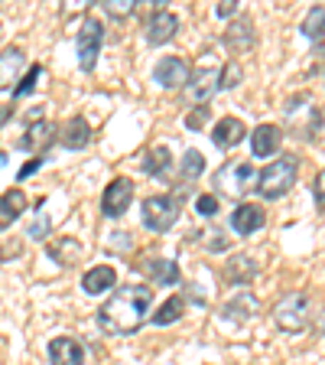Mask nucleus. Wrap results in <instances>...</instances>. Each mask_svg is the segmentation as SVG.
<instances>
[{
	"label": "nucleus",
	"instance_id": "obj_11",
	"mask_svg": "<svg viewBox=\"0 0 325 365\" xmlns=\"http://www.w3.org/2000/svg\"><path fill=\"white\" fill-rule=\"evenodd\" d=\"M49 352V365H85V346L72 336H55L46 346Z\"/></svg>",
	"mask_w": 325,
	"mask_h": 365
},
{
	"label": "nucleus",
	"instance_id": "obj_8",
	"mask_svg": "<svg viewBox=\"0 0 325 365\" xmlns=\"http://www.w3.org/2000/svg\"><path fill=\"white\" fill-rule=\"evenodd\" d=\"M215 91H221V68H196L189 78V85L182 88V98L189 101L192 108H208V101L215 98Z\"/></svg>",
	"mask_w": 325,
	"mask_h": 365
},
{
	"label": "nucleus",
	"instance_id": "obj_39",
	"mask_svg": "<svg viewBox=\"0 0 325 365\" xmlns=\"http://www.w3.org/2000/svg\"><path fill=\"white\" fill-rule=\"evenodd\" d=\"M312 46H316V53H319V56H325V33H322V36H319Z\"/></svg>",
	"mask_w": 325,
	"mask_h": 365
},
{
	"label": "nucleus",
	"instance_id": "obj_36",
	"mask_svg": "<svg viewBox=\"0 0 325 365\" xmlns=\"http://www.w3.org/2000/svg\"><path fill=\"white\" fill-rule=\"evenodd\" d=\"M312 192H316V202H319V209L325 212V170L316 176V182H312Z\"/></svg>",
	"mask_w": 325,
	"mask_h": 365
},
{
	"label": "nucleus",
	"instance_id": "obj_38",
	"mask_svg": "<svg viewBox=\"0 0 325 365\" xmlns=\"http://www.w3.org/2000/svg\"><path fill=\"white\" fill-rule=\"evenodd\" d=\"M43 163H46V160H43V157H36V160H33V163H26V167H23V170H20V180H26V176H33V173H36V170H39V167H43Z\"/></svg>",
	"mask_w": 325,
	"mask_h": 365
},
{
	"label": "nucleus",
	"instance_id": "obj_25",
	"mask_svg": "<svg viewBox=\"0 0 325 365\" xmlns=\"http://www.w3.org/2000/svg\"><path fill=\"white\" fill-rule=\"evenodd\" d=\"M140 267H144L146 277L156 281V284H176L179 281V267H176V261H169V258H146Z\"/></svg>",
	"mask_w": 325,
	"mask_h": 365
},
{
	"label": "nucleus",
	"instance_id": "obj_2",
	"mask_svg": "<svg viewBox=\"0 0 325 365\" xmlns=\"http://www.w3.org/2000/svg\"><path fill=\"white\" fill-rule=\"evenodd\" d=\"M283 121H287V130L299 140H309V137L319 134L322 128V114H319V105L312 101L309 91H296L283 101Z\"/></svg>",
	"mask_w": 325,
	"mask_h": 365
},
{
	"label": "nucleus",
	"instance_id": "obj_19",
	"mask_svg": "<svg viewBox=\"0 0 325 365\" xmlns=\"http://www.w3.org/2000/svg\"><path fill=\"white\" fill-rule=\"evenodd\" d=\"M257 274H260V261L254 258V255H247V251H238L235 258L225 264L228 284H250Z\"/></svg>",
	"mask_w": 325,
	"mask_h": 365
},
{
	"label": "nucleus",
	"instance_id": "obj_40",
	"mask_svg": "<svg viewBox=\"0 0 325 365\" xmlns=\"http://www.w3.org/2000/svg\"><path fill=\"white\" fill-rule=\"evenodd\" d=\"M7 118H10V108H7V111H0V124L7 121Z\"/></svg>",
	"mask_w": 325,
	"mask_h": 365
},
{
	"label": "nucleus",
	"instance_id": "obj_22",
	"mask_svg": "<svg viewBox=\"0 0 325 365\" xmlns=\"http://www.w3.org/2000/svg\"><path fill=\"white\" fill-rule=\"evenodd\" d=\"M23 212H26V192L7 190L4 196H0V232H7Z\"/></svg>",
	"mask_w": 325,
	"mask_h": 365
},
{
	"label": "nucleus",
	"instance_id": "obj_35",
	"mask_svg": "<svg viewBox=\"0 0 325 365\" xmlns=\"http://www.w3.org/2000/svg\"><path fill=\"white\" fill-rule=\"evenodd\" d=\"M205 121H208V108H192V114L186 118V128H189V130H202Z\"/></svg>",
	"mask_w": 325,
	"mask_h": 365
},
{
	"label": "nucleus",
	"instance_id": "obj_26",
	"mask_svg": "<svg viewBox=\"0 0 325 365\" xmlns=\"http://www.w3.org/2000/svg\"><path fill=\"white\" fill-rule=\"evenodd\" d=\"M140 167H144L146 176H163L169 173V167H173V157H169L166 147H150V150L144 153V160H140Z\"/></svg>",
	"mask_w": 325,
	"mask_h": 365
},
{
	"label": "nucleus",
	"instance_id": "obj_18",
	"mask_svg": "<svg viewBox=\"0 0 325 365\" xmlns=\"http://www.w3.org/2000/svg\"><path fill=\"white\" fill-rule=\"evenodd\" d=\"M114 284H117V271L111 264H98L85 271L82 277V290L88 297H101V294H114Z\"/></svg>",
	"mask_w": 325,
	"mask_h": 365
},
{
	"label": "nucleus",
	"instance_id": "obj_14",
	"mask_svg": "<svg viewBox=\"0 0 325 365\" xmlns=\"http://www.w3.org/2000/svg\"><path fill=\"white\" fill-rule=\"evenodd\" d=\"M23 66H26V53L20 46H4L0 49V91L16 88L14 82H20Z\"/></svg>",
	"mask_w": 325,
	"mask_h": 365
},
{
	"label": "nucleus",
	"instance_id": "obj_6",
	"mask_svg": "<svg viewBox=\"0 0 325 365\" xmlns=\"http://www.w3.org/2000/svg\"><path fill=\"white\" fill-rule=\"evenodd\" d=\"M140 215H144V225L150 228V232L163 235V232H169V228L179 222V199L166 196V192H153V196L144 199Z\"/></svg>",
	"mask_w": 325,
	"mask_h": 365
},
{
	"label": "nucleus",
	"instance_id": "obj_17",
	"mask_svg": "<svg viewBox=\"0 0 325 365\" xmlns=\"http://www.w3.org/2000/svg\"><path fill=\"white\" fill-rule=\"evenodd\" d=\"M53 140H59V130H55L49 121L36 118V121L26 128V134L20 137V147H23V150H33V153H39V157H43V150L53 144Z\"/></svg>",
	"mask_w": 325,
	"mask_h": 365
},
{
	"label": "nucleus",
	"instance_id": "obj_10",
	"mask_svg": "<svg viewBox=\"0 0 325 365\" xmlns=\"http://www.w3.org/2000/svg\"><path fill=\"white\" fill-rule=\"evenodd\" d=\"M134 202V182L127 176H117L111 180V186H105V196H101V215L105 219H121L124 212Z\"/></svg>",
	"mask_w": 325,
	"mask_h": 365
},
{
	"label": "nucleus",
	"instance_id": "obj_4",
	"mask_svg": "<svg viewBox=\"0 0 325 365\" xmlns=\"http://www.w3.org/2000/svg\"><path fill=\"white\" fill-rule=\"evenodd\" d=\"M296 176H299V160L296 157H280V160H273V163H267L264 170H260L257 176V192L264 199H283L289 190L296 186Z\"/></svg>",
	"mask_w": 325,
	"mask_h": 365
},
{
	"label": "nucleus",
	"instance_id": "obj_29",
	"mask_svg": "<svg viewBox=\"0 0 325 365\" xmlns=\"http://www.w3.org/2000/svg\"><path fill=\"white\" fill-rule=\"evenodd\" d=\"M299 30H303L306 39H312V43H316V39L325 33V7H312L309 14H306V20H303V26H299Z\"/></svg>",
	"mask_w": 325,
	"mask_h": 365
},
{
	"label": "nucleus",
	"instance_id": "obj_5",
	"mask_svg": "<svg viewBox=\"0 0 325 365\" xmlns=\"http://www.w3.org/2000/svg\"><path fill=\"white\" fill-rule=\"evenodd\" d=\"M270 317H273V323H277V329H283V333H303V329L309 327V319H312L309 297H306L303 290L283 294L280 300L273 304Z\"/></svg>",
	"mask_w": 325,
	"mask_h": 365
},
{
	"label": "nucleus",
	"instance_id": "obj_13",
	"mask_svg": "<svg viewBox=\"0 0 325 365\" xmlns=\"http://www.w3.org/2000/svg\"><path fill=\"white\" fill-rule=\"evenodd\" d=\"M247 134V128H244L241 118H235V114H228V118H221V121H215L212 128V144L218 147V150H231V147H238Z\"/></svg>",
	"mask_w": 325,
	"mask_h": 365
},
{
	"label": "nucleus",
	"instance_id": "obj_30",
	"mask_svg": "<svg viewBox=\"0 0 325 365\" xmlns=\"http://www.w3.org/2000/svg\"><path fill=\"white\" fill-rule=\"evenodd\" d=\"M241 76H244V68L238 66V62H225V66H221V88H238Z\"/></svg>",
	"mask_w": 325,
	"mask_h": 365
},
{
	"label": "nucleus",
	"instance_id": "obj_37",
	"mask_svg": "<svg viewBox=\"0 0 325 365\" xmlns=\"http://www.w3.org/2000/svg\"><path fill=\"white\" fill-rule=\"evenodd\" d=\"M215 14L218 16H238V4L235 0H221L218 7H215Z\"/></svg>",
	"mask_w": 325,
	"mask_h": 365
},
{
	"label": "nucleus",
	"instance_id": "obj_15",
	"mask_svg": "<svg viewBox=\"0 0 325 365\" xmlns=\"http://www.w3.org/2000/svg\"><path fill=\"white\" fill-rule=\"evenodd\" d=\"M176 33H179V16L173 10H153V16L146 20V39L153 46H163L176 39Z\"/></svg>",
	"mask_w": 325,
	"mask_h": 365
},
{
	"label": "nucleus",
	"instance_id": "obj_34",
	"mask_svg": "<svg viewBox=\"0 0 325 365\" xmlns=\"http://www.w3.org/2000/svg\"><path fill=\"white\" fill-rule=\"evenodd\" d=\"M205 245H208V251H225L231 242L225 238V232H221V228H212V232L205 235Z\"/></svg>",
	"mask_w": 325,
	"mask_h": 365
},
{
	"label": "nucleus",
	"instance_id": "obj_28",
	"mask_svg": "<svg viewBox=\"0 0 325 365\" xmlns=\"http://www.w3.org/2000/svg\"><path fill=\"white\" fill-rule=\"evenodd\" d=\"M205 173V157L198 150H186L182 153V160H179V180L182 182H192V180H198V176Z\"/></svg>",
	"mask_w": 325,
	"mask_h": 365
},
{
	"label": "nucleus",
	"instance_id": "obj_32",
	"mask_svg": "<svg viewBox=\"0 0 325 365\" xmlns=\"http://www.w3.org/2000/svg\"><path fill=\"white\" fill-rule=\"evenodd\" d=\"M134 10H137L134 0H111V4H105V14H107V16H117V20L130 16Z\"/></svg>",
	"mask_w": 325,
	"mask_h": 365
},
{
	"label": "nucleus",
	"instance_id": "obj_21",
	"mask_svg": "<svg viewBox=\"0 0 325 365\" xmlns=\"http://www.w3.org/2000/svg\"><path fill=\"white\" fill-rule=\"evenodd\" d=\"M257 313V297L250 294V290H235V297L221 307V317L231 319V323H244Z\"/></svg>",
	"mask_w": 325,
	"mask_h": 365
},
{
	"label": "nucleus",
	"instance_id": "obj_3",
	"mask_svg": "<svg viewBox=\"0 0 325 365\" xmlns=\"http://www.w3.org/2000/svg\"><path fill=\"white\" fill-rule=\"evenodd\" d=\"M257 170L244 163V160H228L221 163L218 170L212 173V186H215V196H225V199H244L250 190H257Z\"/></svg>",
	"mask_w": 325,
	"mask_h": 365
},
{
	"label": "nucleus",
	"instance_id": "obj_7",
	"mask_svg": "<svg viewBox=\"0 0 325 365\" xmlns=\"http://www.w3.org/2000/svg\"><path fill=\"white\" fill-rule=\"evenodd\" d=\"M101 46H105V23L98 16H85L82 26H78V39H75V53H78V66L85 72L98 66Z\"/></svg>",
	"mask_w": 325,
	"mask_h": 365
},
{
	"label": "nucleus",
	"instance_id": "obj_31",
	"mask_svg": "<svg viewBox=\"0 0 325 365\" xmlns=\"http://www.w3.org/2000/svg\"><path fill=\"white\" fill-rule=\"evenodd\" d=\"M196 212L202 215V219H215V215H218V196H212V192H202V196L196 199Z\"/></svg>",
	"mask_w": 325,
	"mask_h": 365
},
{
	"label": "nucleus",
	"instance_id": "obj_12",
	"mask_svg": "<svg viewBox=\"0 0 325 365\" xmlns=\"http://www.w3.org/2000/svg\"><path fill=\"white\" fill-rule=\"evenodd\" d=\"M267 225V212L264 205L257 202H238L235 212H231V228H235L238 235H254L260 228Z\"/></svg>",
	"mask_w": 325,
	"mask_h": 365
},
{
	"label": "nucleus",
	"instance_id": "obj_16",
	"mask_svg": "<svg viewBox=\"0 0 325 365\" xmlns=\"http://www.w3.org/2000/svg\"><path fill=\"white\" fill-rule=\"evenodd\" d=\"M283 147V130L277 124H260L254 134H250V153L257 160H267L273 153H280Z\"/></svg>",
	"mask_w": 325,
	"mask_h": 365
},
{
	"label": "nucleus",
	"instance_id": "obj_9",
	"mask_svg": "<svg viewBox=\"0 0 325 365\" xmlns=\"http://www.w3.org/2000/svg\"><path fill=\"white\" fill-rule=\"evenodd\" d=\"M192 72H196V68L189 66V59H182V56H163V59L156 62V68H153V82L166 91L186 88Z\"/></svg>",
	"mask_w": 325,
	"mask_h": 365
},
{
	"label": "nucleus",
	"instance_id": "obj_33",
	"mask_svg": "<svg viewBox=\"0 0 325 365\" xmlns=\"http://www.w3.org/2000/svg\"><path fill=\"white\" fill-rule=\"evenodd\" d=\"M39 76H43V68H39V66H30V76L23 78V85H16V88H14L16 98H23L26 91H33V85H36V78H39Z\"/></svg>",
	"mask_w": 325,
	"mask_h": 365
},
{
	"label": "nucleus",
	"instance_id": "obj_23",
	"mask_svg": "<svg viewBox=\"0 0 325 365\" xmlns=\"http://www.w3.org/2000/svg\"><path fill=\"white\" fill-rule=\"evenodd\" d=\"M254 39H257V33H254V23H250L247 16H235L225 33V43L231 46V49H250Z\"/></svg>",
	"mask_w": 325,
	"mask_h": 365
},
{
	"label": "nucleus",
	"instance_id": "obj_20",
	"mask_svg": "<svg viewBox=\"0 0 325 365\" xmlns=\"http://www.w3.org/2000/svg\"><path fill=\"white\" fill-rule=\"evenodd\" d=\"M59 144L68 147V150H82V147L91 144V124L85 118H68L65 124L59 128Z\"/></svg>",
	"mask_w": 325,
	"mask_h": 365
},
{
	"label": "nucleus",
	"instance_id": "obj_27",
	"mask_svg": "<svg viewBox=\"0 0 325 365\" xmlns=\"http://www.w3.org/2000/svg\"><path fill=\"white\" fill-rule=\"evenodd\" d=\"M182 310H186V300H182L179 294H173L169 300H163V304L156 307V313L150 317L153 327H173L176 319L182 317Z\"/></svg>",
	"mask_w": 325,
	"mask_h": 365
},
{
	"label": "nucleus",
	"instance_id": "obj_1",
	"mask_svg": "<svg viewBox=\"0 0 325 365\" xmlns=\"http://www.w3.org/2000/svg\"><path fill=\"white\" fill-rule=\"evenodd\" d=\"M153 290L146 284H127V287L114 290L98 310V327L111 336H130L150 319Z\"/></svg>",
	"mask_w": 325,
	"mask_h": 365
},
{
	"label": "nucleus",
	"instance_id": "obj_24",
	"mask_svg": "<svg viewBox=\"0 0 325 365\" xmlns=\"http://www.w3.org/2000/svg\"><path fill=\"white\" fill-rule=\"evenodd\" d=\"M49 258L62 267H72L82 258V242H78V238H55V242L49 245Z\"/></svg>",
	"mask_w": 325,
	"mask_h": 365
}]
</instances>
